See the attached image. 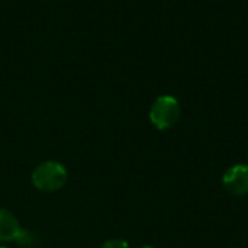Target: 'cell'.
<instances>
[{
    "label": "cell",
    "mask_w": 248,
    "mask_h": 248,
    "mask_svg": "<svg viewBox=\"0 0 248 248\" xmlns=\"http://www.w3.org/2000/svg\"><path fill=\"white\" fill-rule=\"evenodd\" d=\"M16 243L19 244V246H22V247L25 248H32L35 244H36V238H35V235H32V234H29L28 231H20V234H19V237L16 238Z\"/></svg>",
    "instance_id": "cell-5"
},
{
    "label": "cell",
    "mask_w": 248,
    "mask_h": 248,
    "mask_svg": "<svg viewBox=\"0 0 248 248\" xmlns=\"http://www.w3.org/2000/svg\"><path fill=\"white\" fill-rule=\"evenodd\" d=\"M180 118V105L173 96H160L150 109V121L157 129H170Z\"/></svg>",
    "instance_id": "cell-2"
},
{
    "label": "cell",
    "mask_w": 248,
    "mask_h": 248,
    "mask_svg": "<svg viewBox=\"0 0 248 248\" xmlns=\"http://www.w3.org/2000/svg\"><path fill=\"white\" fill-rule=\"evenodd\" d=\"M20 231V225L15 215L6 209H0V243L16 241Z\"/></svg>",
    "instance_id": "cell-4"
},
{
    "label": "cell",
    "mask_w": 248,
    "mask_h": 248,
    "mask_svg": "<svg viewBox=\"0 0 248 248\" xmlns=\"http://www.w3.org/2000/svg\"><path fill=\"white\" fill-rule=\"evenodd\" d=\"M138 248H154V247H151V246H141V247H138Z\"/></svg>",
    "instance_id": "cell-7"
},
{
    "label": "cell",
    "mask_w": 248,
    "mask_h": 248,
    "mask_svg": "<svg viewBox=\"0 0 248 248\" xmlns=\"http://www.w3.org/2000/svg\"><path fill=\"white\" fill-rule=\"evenodd\" d=\"M222 185L231 195H248V164H237L228 169L222 177Z\"/></svg>",
    "instance_id": "cell-3"
},
{
    "label": "cell",
    "mask_w": 248,
    "mask_h": 248,
    "mask_svg": "<svg viewBox=\"0 0 248 248\" xmlns=\"http://www.w3.org/2000/svg\"><path fill=\"white\" fill-rule=\"evenodd\" d=\"M102 248H129V244L125 241V240H121V238H112V240H108Z\"/></svg>",
    "instance_id": "cell-6"
},
{
    "label": "cell",
    "mask_w": 248,
    "mask_h": 248,
    "mask_svg": "<svg viewBox=\"0 0 248 248\" xmlns=\"http://www.w3.org/2000/svg\"><path fill=\"white\" fill-rule=\"evenodd\" d=\"M67 170L57 161H44L32 173V183L41 192H57L67 183Z\"/></svg>",
    "instance_id": "cell-1"
},
{
    "label": "cell",
    "mask_w": 248,
    "mask_h": 248,
    "mask_svg": "<svg viewBox=\"0 0 248 248\" xmlns=\"http://www.w3.org/2000/svg\"><path fill=\"white\" fill-rule=\"evenodd\" d=\"M0 248H7V247H0Z\"/></svg>",
    "instance_id": "cell-8"
}]
</instances>
